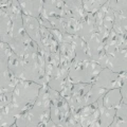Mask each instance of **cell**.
I'll return each mask as SVG.
<instances>
[{"instance_id":"1","label":"cell","mask_w":127,"mask_h":127,"mask_svg":"<svg viewBox=\"0 0 127 127\" xmlns=\"http://www.w3.org/2000/svg\"><path fill=\"white\" fill-rule=\"evenodd\" d=\"M49 31H50L52 34H54L55 36H57V38H58L59 41H61L63 44H64V42H66V41H65V39H64L63 34H61V32L59 30H57V29H49Z\"/></svg>"},{"instance_id":"2","label":"cell","mask_w":127,"mask_h":127,"mask_svg":"<svg viewBox=\"0 0 127 127\" xmlns=\"http://www.w3.org/2000/svg\"><path fill=\"white\" fill-rule=\"evenodd\" d=\"M10 7H11V10H12L14 15H18V14L22 13V10L20 9L18 4H10Z\"/></svg>"},{"instance_id":"3","label":"cell","mask_w":127,"mask_h":127,"mask_svg":"<svg viewBox=\"0 0 127 127\" xmlns=\"http://www.w3.org/2000/svg\"><path fill=\"white\" fill-rule=\"evenodd\" d=\"M81 41H82V47H83V49H84V51H85V53L90 57V56H91V52H90V49H89V47H88L87 42H86L82 37H81Z\"/></svg>"},{"instance_id":"4","label":"cell","mask_w":127,"mask_h":127,"mask_svg":"<svg viewBox=\"0 0 127 127\" xmlns=\"http://www.w3.org/2000/svg\"><path fill=\"white\" fill-rule=\"evenodd\" d=\"M65 37L68 38V39H70V40H72V41H75V40L78 38V36H77V35H74V34H70V33H68V32H66V33H65Z\"/></svg>"},{"instance_id":"5","label":"cell","mask_w":127,"mask_h":127,"mask_svg":"<svg viewBox=\"0 0 127 127\" xmlns=\"http://www.w3.org/2000/svg\"><path fill=\"white\" fill-rule=\"evenodd\" d=\"M19 34L22 36V37H29L28 34H26V31H24L23 26H21V28L19 29Z\"/></svg>"},{"instance_id":"6","label":"cell","mask_w":127,"mask_h":127,"mask_svg":"<svg viewBox=\"0 0 127 127\" xmlns=\"http://www.w3.org/2000/svg\"><path fill=\"white\" fill-rule=\"evenodd\" d=\"M10 108H11V105H5L4 106V110H3V111H4V114H9V112H10Z\"/></svg>"},{"instance_id":"7","label":"cell","mask_w":127,"mask_h":127,"mask_svg":"<svg viewBox=\"0 0 127 127\" xmlns=\"http://www.w3.org/2000/svg\"><path fill=\"white\" fill-rule=\"evenodd\" d=\"M1 102H2V103H7V95H3V93H1Z\"/></svg>"},{"instance_id":"8","label":"cell","mask_w":127,"mask_h":127,"mask_svg":"<svg viewBox=\"0 0 127 127\" xmlns=\"http://www.w3.org/2000/svg\"><path fill=\"white\" fill-rule=\"evenodd\" d=\"M18 3L21 5L22 9H24V7H26V1H18Z\"/></svg>"}]
</instances>
